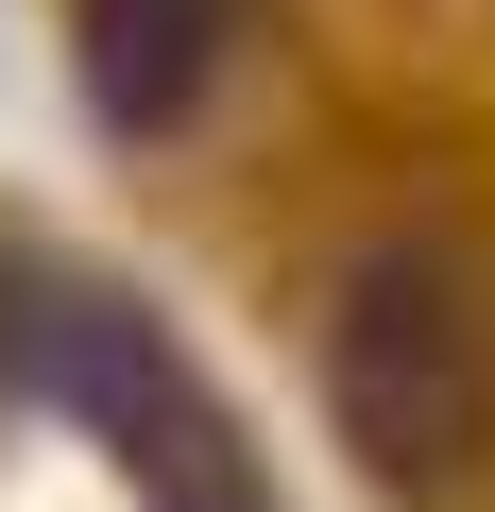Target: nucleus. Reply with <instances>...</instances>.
I'll return each instance as SVG.
<instances>
[{
  "instance_id": "f257e3e1",
  "label": "nucleus",
  "mask_w": 495,
  "mask_h": 512,
  "mask_svg": "<svg viewBox=\"0 0 495 512\" xmlns=\"http://www.w3.org/2000/svg\"><path fill=\"white\" fill-rule=\"evenodd\" d=\"M325 393H342V444L410 495L495 461V359H478V308L444 256H359V291L325 325Z\"/></svg>"
},
{
  "instance_id": "f03ea898",
  "label": "nucleus",
  "mask_w": 495,
  "mask_h": 512,
  "mask_svg": "<svg viewBox=\"0 0 495 512\" xmlns=\"http://www.w3.org/2000/svg\"><path fill=\"white\" fill-rule=\"evenodd\" d=\"M257 18V0H86V103L120 137H171L222 69V35Z\"/></svg>"
},
{
  "instance_id": "7ed1b4c3",
  "label": "nucleus",
  "mask_w": 495,
  "mask_h": 512,
  "mask_svg": "<svg viewBox=\"0 0 495 512\" xmlns=\"http://www.w3.org/2000/svg\"><path fill=\"white\" fill-rule=\"evenodd\" d=\"M18 359H35L52 393L120 410V427H137V410H188V393H171V342H154L137 308H35V325H18Z\"/></svg>"
},
{
  "instance_id": "20e7f679",
  "label": "nucleus",
  "mask_w": 495,
  "mask_h": 512,
  "mask_svg": "<svg viewBox=\"0 0 495 512\" xmlns=\"http://www.w3.org/2000/svg\"><path fill=\"white\" fill-rule=\"evenodd\" d=\"M154 512H257V478L205 410H154Z\"/></svg>"
}]
</instances>
